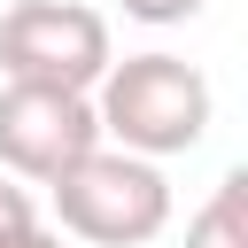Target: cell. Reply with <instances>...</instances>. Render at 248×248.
<instances>
[{"label":"cell","mask_w":248,"mask_h":248,"mask_svg":"<svg viewBox=\"0 0 248 248\" xmlns=\"http://www.w3.org/2000/svg\"><path fill=\"white\" fill-rule=\"evenodd\" d=\"M209 78L178 54H124L108 62V78L93 85V124L101 140H116L124 155L140 163H163V155H186L202 147L209 132Z\"/></svg>","instance_id":"1"},{"label":"cell","mask_w":248,"mask_h":248,"mask_svg":"<svg viewBox=\"0 0 248 248\" xmlns=\"http://www.w3.org/2000/svg\"><path fill=\"white\" fill-rule=\"evenodd\" d=\"M54 217L70 240L85 248H147L170 225V178L124 147H93L85 163H70L54 186Z\"/></svg>","instance_id":"2"},{"label":"cell","mask_w":248,"mask_h":248,"mask_svg":"<svg viewBox=\"0 0 248 248\" xmlns=\"http://www.w3.org/2000/svg\"><path fill=\"white\" fill-rule=\"evenodd\" d=\"M108 62H116L108 23L85 0H16L0 16V70H8V85L93 93L108 78Z\"/></svg>","instance_id":"3"},{"label":"cell","mask_w":248,"mask_h":248,"mask_svg":"<svg viewBox=\"0 0 248 248\" xmlns=\"http://www.w3.org/2000/svg\"><path fill=\"white\" fill-rule=\"evenodd\" d=\"M101 147L93 93H54V85H0V170L16 186H54L70 163Z\"/></svg>","instance_id":"4"},{"label":"cell","mask_w":248,"mask_h":248,"mask_svg":"<svg viewBox=\"0 0 248 248\" xmlns=\"http://www.w3.org/2000/svg\"><path fill=\"white\" fill-rule=\"evenodd\" d=\"M186 248H248V170H225L217 194L194 209Z\"/></svg>","instance_id":"5"},{"label":"cell","mask_w":248,"mask_h":248,"mask_svg":"<svg viewBox=\"0 0 248 248\" xmlns=\"http://www.w3.org/2000/svg\"><path fill=\"white\" fill-rule=\"evenodd\" d=\"M202 8H209V0H124V16H132V23H155V31H163V23H186V16H202Z\"/></svg>","instance_id":"6"},{"label":"cell","mask_w":248,"mask_h":248,"mask_svg":"<svg viewBox=\"0 0 248 248\" xmlns=\"http://www.w3.org/2000/svg\"><path fill=\"white\" fill-rule=\"evenodd\" d=\"M16 225H39V209H31V186H16L0 170V232H16Z\"/></svg>","instance_id":"7"},{"label":"cell","mask_w":248,"mask_h":248,"mask_svg":"<svg viewBox=\"0 0 248 248\" xmlns=\"http://www.w3.org/2000/svg\"><path fill=\"white\" fill-rule=\"evenodd\" d=\"M0 248H70V240L46 232V225H16V232H0Z\"/></svg>","instance_id":"8"}]
</instances>
